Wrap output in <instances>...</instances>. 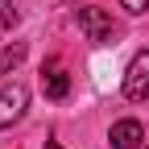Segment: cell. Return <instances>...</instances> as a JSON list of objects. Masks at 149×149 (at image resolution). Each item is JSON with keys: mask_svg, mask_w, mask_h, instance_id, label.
I'll return each mask as SVG.
<instances>
[{"mask_svg": "<svg viewBox=\"0 0 149 149\" xmlns=\"http://www.w3.org/2000/svg\"><path fill=\"white\" fill-rule=\"evenodd\" d=\"M46 149H62V145H58V141H46Z\"/></svg>", "mask_w": 149, "mask_h": 149, "instance_id": "cell-9", "label": "cell"}, {"mask_svg": "<svg viewBox=\"0 0 149 149\" xmlns=\"http://www.w3.org/2000/svg\"><path fill=\"white\" fill-rule=\"evenodd\" d=\"M25 108H29V91L21 83H0V133L21 120Z\"/></svg>", "mask_w": 149, "mask_h": 149, "instance_id": "cell-1", "label": "cell"}, {"mask_svg": "<svg viewBox=\"0 0 149 149\" xmlns=\"http://www.w3.org/2000/svg\"><path fill=\"white\" fill-rule=\"evenodd\" d=\"M79 29L87 33V42H95V46H108L112 37H116V25H112V17L104 8H79Z\"/></svg>", "mask_w": 149, "mask_h": 149, "instance_id": "cell-2", "label": "cell"}, {"mask_svg": "<svg viewBox=\"0 0 149 149\" xmlns=\"http://www.w3.org/2000/svg\"><path fill=\"white\" fill-rule=\"evenodd\" d=\"M124 95L128 100H149V50H141L124 70Z\"/></svg>", "mask_w": 149, "mask_h": 149, "instance_id": "cell-3", "label": "cell"}, {"mask_svg": "<svg viewBox=\"0 0 149 149\" xmlns=\"http://www.w3.org/2000/svg\"><path fill=\"white\" fill-rule=\"evenodd\" d=\"M108 141H112V149H141V141H145V128H141V120H116L112 124V133H108Z\"/></svg>", "mask_w": 149, "mask_h": 149, "instance_id": "cell-5", "label": "cell"}, {"mask_svg": "<svg viewBox=\"0 0 149 149\" xmlns=\"http://www.w3.org/2000/svg\"><path fill=\"white\" fill-rule=\"evenodd\" d=\"M25 62V42H17V46H8L4 54H0V74H8V70H17Z\"/></svg>", "mask_w": 149, "mask_h": 149, "instance_id": "cell-6", "label": "cell"}, {"mask_svg": "<svg viewBox=\"0 0 149 149\" xmlns=\"http://www.w3.org/2000/svg\"><path fill=\"white\" fill-rule=\"evenodd\" d=\"M120 4H124L128 13H145V8H149V0H120Z\"/></svg>", "mask_w": 149, "mask_h": 149, "instance_id": "cell-8", "label": "cell"}, {"mask_svg": "<svg viewBox=\"0 0 149 149\" xmlns=\"http://www.w3.org/2000/svg\"><path fill=\"white\" fill-rule=\"evenodd\" d=\"M42 91H46L50 100H66V91H70V74L62 70L58 58H50V62L42 66Z\"/></svg>", "mask_w": 149, "mask_h": 149, "instance_id": "cell-4", "label": "cell"}, {"mask_svg": "<svg viewBox=\"0 0 149 149\" xmlns=\"http://www.w3.org/2000/svg\"><path fill=\"white\" fill-rule=\"evenodd\" d=\"M0 25H17V4L13 0H0Z\"/></svg>", "mask_w": 149, "mask_h": 149, "instance_id": "cell-7", "label": "cell"}]
</instances>
